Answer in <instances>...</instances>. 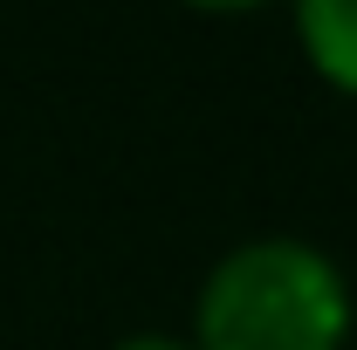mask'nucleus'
I'll return each instance as SVG.
<instances>
[{"instance_id": "3", "label": "nucleus", "mask_w": 357, "mask_h": 350, "mask_svg": "<svg viewBox=\"0 0 357 350\" xmlns=\"http://www.w3.org/2000/svg\"><path fill=\"white\" fill-rule=\"evenodd\" d=\"M110 350H192V337H172V330H137V337H117Z\"/></svg>"}, {"instance_id": "1", "label": "nucleus", "mask_w": 357, "mask_h": 350, "mask_svg": "<svg viewBox=\"0 0 357 350\" xmlns=\"http://www.w3.org/2000/svg\"><path fill=\"white\" fill-rule=\"evenodd\" d=\"M351 282L316 241L261 234L206 268L192 303V350H344Z\"/></svg>"}, {"instance_id": "2", "label": "nucleus", "mask_w": 357, "mask_h": 350, "mask_svg": "<svg viewBox=\"0 0 357 350\" xmlns=\"http://www.w3.org/2000/svg\"><path fill=\"white\" fill-rule=\"evenodd\" d=\"M296 42L330 89L357 96V0H296Z\"/></svg>"}, {"instance_id": "4", "label": "nucleus", "mask_w": 357, "mask_h": 350, "mask_svg": "<svg viewBox=\"0 0 357 350\" xmlns=\"http://www.w3.org/2000/svg\"><path fill=\"white\" fill-rule=\"evenodd\" d=\"M185 7H206V14H248V7H268V0H185Z\"/></svg>"}]
</instances>
